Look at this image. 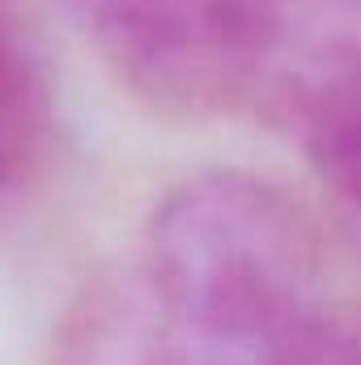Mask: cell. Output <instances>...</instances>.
I'll list each match as a JSON object with an SVG mask.
<instances>
[{
    "label": "cell",
    "instance_id": "1",
    "mask_svg": "<svg viewBox=\"0 0 361 365\" xmlns=\"http://www.w3.org/2000/svg\"><path fill=\"white\" fill-rule=\"evenodd\" d=\"M141 284L175 365H272L323 319V247L276 182L200 170L153 208Z\"/></svg>",
    "mask_w": 361,
    "mask_h": 365
},
{
    "label": "cell",
    "instance_id": "5",
    "mask_svg": "<svg viewBox=\"0 0 361 365\" xmlns=\"http://www.w3.org/2000/svg\"><path fill=\"white\" fill-rule=\"evenodd\" d=\"M302 140L315 170L332 182L340 200H349L361 212V93L327 119H319Z\"/></svg>",
    "mask_w": 361,
    "mask_h": 365
},
{
    "label": "cell",
    "instance_id": "2",
    "mask_svg": "<svg viewBox=\"0 0 361 365\" xmlns=\"http://www.w3.org/2000/svg\"><path fill=\"white\" fill-rule=\"evenodd\" d=\"M115 77L149 106L217 115L251 98L268 0H64Z\"/></svg>",
    "mask_w": 361,
    "mask_h": 365
},
{
    "label": "cell",
    "instance_id": "3",
    "mask_svg": "<svg viewBox=\"0 0 361 365\" xmlns=\"http://www.w3.org/2000/svg\"><path fill=\"white\" fill-rule=\"evenodd\" d=\"M361 93V0H268V38L251 98L306 136Z\"/></svg>",
    "mask_w": 361,
    "mask_h": 365
},
{
    "label": "cell",
    "instance_id": "4",
    "mask_svg": "<svg viewBox=\"0 0 361 365\" xmlns=\"http://www.w3.org/2000/svg\"><path fill=\"white\" fill-rule=\"evenodd\" d=\"M51 81L13 0H0V212L39 179L51 149Z\"/></svg>",
    "mask_w": 361,
    "mask_h": 365
}]
</instances>
